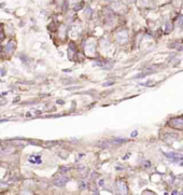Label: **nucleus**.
<instances>
[{
	"label": "nucleus",
	"mask_w": 183,
	"mask_h": 195,
	"mask_svg": "<svg viewBox=\"0 0 183 195\" xmlns=\"http://www.w3.org/2000/svg\"><path fill=\"white\" fill-rule=\"evenodd\" d=\"M165 156H167L170 160H172L174 162H179L183 160V155L182 154H179V153H174V152H169V153H165Z\"/></svg>",
	"instance_id": "1"
},
{
	"label": "nucleus",
	"mask_w": 183,
	"mask_h": 195,
	"mask_svg": "<svg viewBox=\"0 0 183 195\" xmlns=\"http://www.w3.org/2000/svg\"><path fill=\"white\" fill-rule=\"evenodd\" d=\"M168 124L176 128H183V119H172Z\"/></svg>",
	"instance_id": "2"
}]
</instances>
